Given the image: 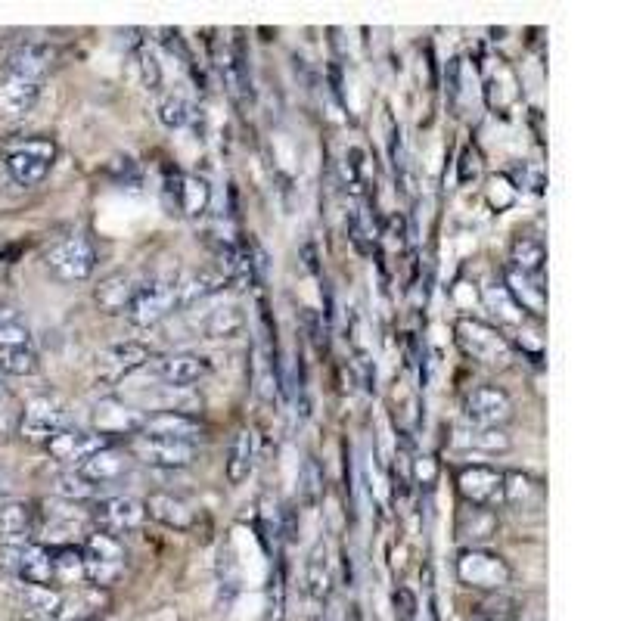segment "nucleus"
Returning a JSON list of instances; mask_svg holds the SVG:
<instances>
[{
    "label": "nucleus",
    "mask_w": 621,
    "mask_h": 621,
    "mask_svg": "<svg viewBox=\"0 0 621 621\" xmlns=\"http://www.w3.org/2000/svg\"><path fill=\"white\" fill-rule=\"evenodd\" d=\"M0 401H4V386H0Z\"/></svg>",
    "instance_id": "48"
},
{
    "label": "nucleus",
    "mask_w": 621,
    "mask_h": 621,
    "mask_svg": "<svg viewBox=\"0 0 621 621\" xmlns=\"http://www.w3.org/2000/svg\"><path fill=\"white\" fill-rule=\"evenodd\" d=\"M454 342L469 361H479L485 367H504L513 354L504 333L476 317H460L454 323Z\"/></svg>",
    "instance_id": "2"
},
{
    "label": "nucleus",
    "mask_w": 621,
    "mask_h": 621,
    "mask_svg": "<svg viewBox=\"0 0 621 621\" xmlns=\"http://www.w3.org/2000/svg\"><path fill=\"white\" fill-rule=\"evenodd\" d=\"M53 581L75 584L84 581V553L75 544H63L53 550Z\"/></svg>",
    "instance_id": "37"
},
{
    "label": "nucleus",
    "mask_w": 621,
    "mask_h": 621,
    "mask_svg": "<svg viewBox=\"0 0 621 621\" xmlns=\"http://www.w3.org/2000/svg\"><path fill=\"white\" fill-rule=\"evenodd\" d=\"M56 494L69 500V504H81V500H97L100 488L94 482H87L78 469H66L63 476L56 479Z\"/></svg>",
    "instance_id": "38"
},
{
    "label": "nucleus",
    "mask_w": 621,
    "mask_h": 621,
    "mask_svg": "<svg viewBox=\"0 0 621 621\" xmlns=\"http://www.w3.org/2000/svg\"><path fill=\"white\" fill-rule=\"evenodd\" d=\"M504 289L513 295V302L522 308V314H535L544 317L547 311V286L541 277H528L516 268H504Z\"/></svg>",
    "instance_id": "23"
},
{
    "label": "nucleus",
    "mask_w": 621,
    "mask_h": 621,
    "mask_svg": "<svg viewBox=\"0 0 621 621\" xmlns=\"http://www.w3.org/2000/svg\"><path fill=\"white\" fill-rule=\"evenodd\" d=\"M302 494H305V504H314V500H317V469H314V463L305 466V488H302Z\"/></svg>",
    "instance_id": "45"
},
{
    "label": "nucleus",
    "mask_w": 621,
    "mask_h": 621,
    "mask_svg": "<svg viewBox=\"0 0 621 621\" xmlns=\"http://www.w3.org/2000/svg\"><path fill=\"white\" fill-rule=\"evenodd\" d=\"M53 63V50L47 44H22L10 53L7 59V72L4 75H19V78H32V81H44L47 69Z\"/></svg>",
    "instance_id": "28"
},
{
    "label": "nucleus",
    "mask_w": 621,
    "mask_h": 621,
    "mask_svg": "<svg viewBox=\"0 0 621 621\" xmlns=\"http://www.w3.org/2000/svg\"><path fill=\"white\" fill-rule=\"evenodd\" d=\"M156 118H159V125L168 128V131H181L193 122V103L184 97V94H165L159 103H156Z\"/></svg>",
    "instance_id": "36"
},
{
    "label": "nucleus",
    "mask_w": 621,
    "mask_h": 621,
    "mask_svg": "<svg viewBox=\"0 0 621 621\" xmlns=\"http://www.w3.org/2000/svg\"><path fill=\"white\" fill-rule=\"evenodd\" d=\"M305 587H308V597L314 603H327L330 600V590H333V559H330V547L323 538L314 541L311 553H308V563H305Z\"/></svg>",
    "instance_id": "25"
},
{
    "label": "nucleus",
    "mask_w": 621,
    "mask_h": 621,
    "mask_svg": "<svg viewBox=\"0 0 621 621\" xmlns=\"http://www.w3.org/2000/svg\"><path fill=\"white\" fill-rule=\"evenodd\" d=\"M140 435H153V438H171V441H193L202 435V423L190 413H177V410H162V413H146Z\"/></svg>",
    "instance_id": "20"
},
{
    "label": "nucleus",
    "mask_w": 621,
    "mask_h": 621,
    "mask_svg": "<svg viewBox=\"0 0 621 621\" xmlns=\"http://www.w3.org/2000/svg\"><path fill=\"white\" fill-rule=\"evenodd\" d=\"M479 174H482V159L479 153L472 150V146H466V150L460 153V162H457V177H460V184H472V181H479Z\"/></svg>",
    "instance_id": "44"
},
{
    "label": "nucleus",
    "mask_w": 621,
    "mask_h": 621,
    "mask_svg": "<svg viewBox=\"0 0 621 621\" xmlns=\"http://www.w3.org/2000/svg\"><path fill=\"white\" fill-rule=\"evenodd\" d=\"M482 302H485V308H488L500 323H510V327H519V323L525 320L522 308L513 302V295L504 289V283H488V286L482 289Z\"/></svg>",
    "instance_id": "35"
},
{
    "label": "nucleus",
    "mask_w": 621,
    "mask_h": 621,
    "mask_svg": "<svg viewBox=\"0 0 621 621\" xmlns=\"http://www.w3.org/2000/svg\"><path fill=\"white\" fill-rule=\"evenodd\" d=\"M0 370L10 376H32L38 370V348L32 330L10 308L0 311Z\"/></svg>",
    "instance_id": "3"
},
{
    "label": "nucleus",
    "mask_w": 621,
    "mask_h": 621,
    "mask_svg": "<svg viewBox=\"0 0 621 621\" xmlns=\"http://www.w3.org/2000/svg\"><path fill=\"white\" fill-rule=\"evenodd\" d=\"M53 156L56 150L50 140H28V143H16L7 153L4 168L19 187H38L47 181V174L53 168Z\"/></svg>",
    "instance_id": "7"
},
{
    "label": "nucleus",
    "mask_w": 621,
    "mask_h": 621,
    "mask_svg": "<svg viewBox=\"0 0 621 621\" xmlns=\"http://www.w3.org/2000/svg\"><path fill=\"white\" fill-rule=\"evenodd\" d=\"M177 286H181V277L177 274H153L150 280H143L134 286V295L128 302V320L134 327L146 330L156 327V323L168 320L177 308Z\"/></svg>",
    "instance_id": "1"
},
{
    "label": "nucleus",
    "mask_w": 621,
    "mask_h": 621,
    "mask_svg": "<svg viewBox=\"0 0 621 621\" xmlns=\"http://www.w3.org/2000/svg\"><path fill=\"white\" fill-rule=\"evenodd\" d=\"M47 271L59 283H84V280H91L94 271H97V249H94V243L87 240V236H81V233L59 240L47 252Z\"/></svg>",
    "instance_id": "4"
},
{
    "label": "nucleus",
    "mask_w": 621,
    "mask_h": 621,
    "mask_svg": "<svg viewBox=\"0 0 621 621\" xmlns=\"http://www.w3.org/2000/svg\"><path fill=\"white\" fill-rule=\"evenodd\" d=\"M41 84L32 78H19V75H4L0 78V115L19 118L25 112H32L35 103L41 100Z\"/></svg>",
    "instance_id": "24"
},
{
    "label": "nucleus",
    "mask_w": 621,
    "mask_h": 621,
    "mask_svg": "<svg viewBox=\"0 0 621 621\" xmlns=\"http://www.w3.org/2000/svg\"><path fill=\"white\" fill-rule=\"evenodd\" d=\"M510 268L528 274V277H541L544 280V268H547V249L538 236H516L513 240V252H510Z\"/></svg>",
    "instance_id": "32"
},
{
    "label": "nucleus",
    "mask_w": 621,
    "mask_h": 621,
    "mask_svg": "<svg viewBox=\"0 0 621 621\" xmlns=\"http://www.w3.org/2000/svg\"><path fill=\"white\" fill-rule=\"evenodd\" d=\"M146 516L156 519L159 525L165 528H174V531H190L193 528V507L187 500L174 497V494H150V500L143 504Z\"/></svg>",
    "instance_id": "27"
},
{
    "label": "nucleus",
    "mask_w": 621,
    "mask_h": 621,
    "mask_svg": "<svg viewBox=\"0 0 621 621\" xmlns=\"http://www.w3.org/2000/svg\"><path fill=\"white\" fill-rule=\"evenodd\" d=\"M134 280L131 277H125V274H112V277H106L100 286H97V292H94V299H97V305L103 308V311H109V314H118V311H128V302H131V295H134Z\"/></svg>",
    "instance_id": "34"
},
{
    "label": "nucleus",
    "mask_w": 621,
    "mask_h": 621,
    "mask_svg": "<svg viewBox=\"0 0 621 621\" xmlns=\"http://www.w3.org/2000/svg\"><path fill=\"white\" fill-rule=\"evenodd\" d=\"M392 606H395V621H420V603L413 597V590L398 587L392 594Z\"/></svg>",
    "instance_id": "43"
},
{
    "label": "nucleus",
    "mask_w": 621,
    "mask_h": 621,
    "mask_svg": "<svg viewBox=\"0 0 621 621\" xmlns=\"http://www.w3.org/2000/svg\"><path fill=\"white\" fill-rule=\"evenodd\" d=\"M100 370L106 379H128L134 370L150 364V348L140 342H115L100 351Z\"/></svg>",
    "instance_id": "21"
},
{
    "label": "nucleus",
    "mask_w": 621,
    "mask_h": 621,
    "mask_svg": "<svg viewBox=\"0 0 621 621\" xmlns=\"http://www.w3.org/2000/svg\"><path fill=\"white\" fill-rule=\"evenodd\" d=\"M44 448L50 451L53 460L72 463V469H75L78 463H84L91 454L109 448V438H103L97 432H81V429H59Z\"/></svg>",
    "instance_id": "16"
},
{
    "label": "nucleus",
    "mask_w": 621,
    "mask_h": 621,
    "mask_svg": "<svg viewBox=\"0 0 621 621\" xmlns=\"http://www.w3.org/2000/svg\"><path fill=\"white\" fill-rule=\"evenodd\" d=\"M165 199L171 209H177L181 215L187 218H202L205 212H209L212 205V187L202 181V177L196 174H184V171H171L165 168V187H162Z\"/></svg>",
    "instance_id": "11"
},
{
    "label": "nucleus",
    "mask_w": 621,
    "mask_h": 621,
    "mask_svg": "<svg viewBox=\"0 0 621 621\" xmlns=\"http://www.w3.org/2000/svg\"><path fill=\"white\" fill-rule=\"evenodd\" d=\"M7 494H10V482H7L4 476H0V500H4Z\"/></svg>",
    "instance_id": "46"
},
{
    "label": "nucleus",
    "mask_w": 621,
    "mask_h": 621,
    "mask_svg": "<svg viewBox=\"0 0 621 621\" xmlns=\"http://www.w3.org/2000/svg\"><path fill=\"white\" fill-rule=\"evenodd\" d=\"M510 181L516 190H531V193H544V171L538 165H531V162H522L516 165L510 174Z\"/></svg>",
    "instance_id": "41"
},
{
    "label": "nucleus",
    "mask_w": 621,
    "mask_h": 621,
    "mask_svg": "<svg viewBox=\"0 0 621 621\" xmlns=\"http://www.w3.org/2000/svg\"><path fill=\"white\" fill-rule=\"evenodd\" d=\"M38 538V513L32 504H4L0 507V544L16 550Z\"/></svg>",
    "instance_id": "18"
},
{
    "label": "nucleus",
    "mask_w": 621,
    "mask_h": 621,
    "mask_svg": "<svg viewBox=\"0 0 621 621\" xmlns=\"http://www.w3.org/2000/svg\"><path fill=\"white\" fill-rule=\"evenodd\" d=\"M457 578L472 590H500L513 581V569L500 553L485 547H466L457 556Z\"/></svg>",
    "instance_id": "5"
},
{
    "label": "nucleus",
    "mask_w": 621,
    "mask_h": 621,
    "mask_svg": "<svg viewBox=\"0 0 621 621\" xmlns=\"http://www.w3.org/2000/svg\"><path fill=\"white\" fill-rule=\"evenodd\" d=\"M466 445L482 448V451H507L510 438L500 429H472V432H466Z\"/></svg>",
    "instance_id": "42"
},
{
    "label": "nucleus",
    "mask_w": 621,
    "mask_h": 621,
    "mask_svg": "<svg viewBox=\"0 0 621 621\" xmlns=\"http://www.w3.org/2000/svg\"><path fill=\"white\" fill-rule=\"evenodd\" d=\"M143 373H150V379L162 382L165 389H190L193 382L212 373V361L196 351H174L153 361V367L143 364Z\"/></svg>",
    "instance_id": "8"
},
{
    "label": "nucleus",
    "mask_w": 621,
    "mask_h": 621,
    "mask_svg": "<svg viewBox=\"0 0 621 621\" xmlns=\"http://www.w3.org/2000/svg\"><path fill=\"white\" fill-rule=\"evenodd\" d=\"M13 572L22 584H41L50 587L53 584V547L47 544H25L13 550Z\"/></svg>",
    "instance_id": "19"
},
{
    "label": "nucleus",
    "mask_w": 621,
    "mask_h": 621,
    "mask_svg": "<svg viewBox=\"0 0 621 621\" xmlns=\"http://www.w3.org/2000/svg\"><path fill=\"white\" fill-rule=\"evenodd\" d=\"M255 463H258V435L252 429H240L230 445V454H227V482L230 485H243L249 482V476L255 472Z\"/></svg>",
    "instance_id": "26"
},
{
    "label": "nucleus",
    "mask_w": 621,
    "mask_h": 621,
    "mask_svg": "<svg viewBox=\"0 0 621 621\" xmlns=\"http://www.w3.org/2000/svg\"><path fill=\"white\" fill-rule=\"evenodd\" d=\"M81 553H84V578L97 587L118 581V575L125 572V547L109 531H97V535L87 538Z\"/></svg>",
    "instance_id": "6"
},
{
    "label": "nucleus",
    "mask_w": 621,
    "mask_h": 621,
    "mask_svg": "<svg viewBox=\"0 0 621 621\" xmlns=\"http://www.w3.org/2000/svg\"><path fill=\"white\" fill-rule=\"evenodd\" d=\"M218 69L224 75V84L227 91L236 97V100H246L252 97V78H249V59H246V50H243V41L240 38H230L224 41V53L218 59Z\"/></svg>",
    "instance_id": "22"
},
{
    "label": "nucleus",
    "mask_w": 621,
    "mask_h": 621,
    "mask_svg": "<svg viewBox=\"0 0 621 621\" xmlns=\"http://www.w3.org/2000/svg\"><path fill=\"white\" fill-rule=\"evenodd\" d=\"M485 621H491V618H485Z\"/></svg>",
    "instance_id": "49"
},
{
    "label": "nucleus",
    "mask_w": 621,
    "mask_h": 621,
    "mask_svg": "<svg viewBox=\"0 0 621 621\" xmlns=\"http://www.w3.org/2000/svg\"><path fill=\"white\" fill-rule=\"evenodd\" d=\"M143 420H146V413L140 407H134L128 398H103V401L94 404V413H91L94 432L103 435V438L140 435Z\"/></svg>",
    "instance_id": "13"
},
{
    "label": "nucleus",
    "mask_w": 621,
    "mask_h": 621,
    "mask_svg": "<svg viewBox=\"0 0 621 621\" xmlns=\"http://www.w3.org/2000/svg\"><path fill=\"white\" fill-rule=\"evenodd\" d=\"M19 600H22V606H25L28 612L38 615V618H44V621L59 618V612H63V594H59V590H53V587L22 584Z\"/></svg>",
    "instance_id": "33"
},
{
    "label": "nucleus",
    "mask_w": 621,
    "mask_h": 621,
    "mask_svg": "<svg viewBox=\"0 0 621 621\" xmlns=\"http://www.w3.org/2000/svg\"><path fill=\"white\" fill-rule=\"evenodd\" d=\"M457 538L460 541H472V544H482L488 538L497 535V516L485 507H463L457 513Z\"/></svg>",
    "instance_id": "31"
},
{
    "label": "nucleus",
    "mask_w": 621,
    "mask_h": 621,
    "mask_svg": "<svg viewBox=\"0 0 621 621\" xmlns=\"http://www.w3.org/2000/svg\"><path fill=\"white\" fill-rule=\"evenodd\" d=\"M59 429H66V407L56 398H32L25 404L22 423H19L22 438L47 445Z\"/></svg>",
    "instance_id": "14"
},
{
    "label": "nucleus",
    "mask_w": 621,
    "mask_h": 621,
    "mask_svg": "<svg viewBox=\"0 0 621 621\" xmlns=\"http://www.w3.org/2000/svg\"><path fill=\"white\" fill-rule=\"evenodd\" d=\"M199 330H202L205 339H236L246 330V311L240 305H233V302L218 305L202 317Z\"/></svg>",
    "instance_id": "30"
},
{
    "label": "nucleus",
    "mask_w": 621,
    "mask_h": 621,
    "mask_svg": "<svg viewBox=\"0 0 621 621\" xmlns=\"http://www.w3.org/2000/svg\"><path fill=\"white\" fill-rule=\"evenodd\" d=\"M94 519L106 531H128V528H137L146 519V510H143V500L128 497V494L97 497L94 500Z\"/></svg>",
    "instance_id": "17"
},
{
    "label": "nucleus",
    "mask_w": 621,
    "mask_h": 621,
    "mask_svg": "<svg viewBox=\"0 0 621 621\" xmlns=\"http://www.w3.org/2000/svg\"><path fill=\"white\" fill-rule=\"evenodd\" d=\"M66 621H97L94 615H75V618H66Z\"/></svg>",
    "instance_id": "47"
},
{
    "label": "nucleus",
    "mask_w": 621,
    "mask_h": 621,
    "mask_svg": "<svg viewBox=\"0 0 621 621\" xmlns=\"http://www.w3.org/2000/svg\"><path fill=\"white\" fill-rule=\"evenodd\" d=\"M137 66H140V81H143V87L150 94H156V91H162V81H165V72H162V63H159V56H156V50L153 47H140L137 50Z\"/></svg>",
    "instance_id": "39"
},
{
    "label": "nucleus",
    "mask_w": 621,
    "mask_h": 621,
    "mask_svg": "<svg viewBox=\"0 0 621 621\" xmlns=\"http://www.w3.org/2000/svg\"><path fill=\"white\" fill-rule=\"evenodd\" d=\"M81 476L87 479V482H94L97 488H103V485H109V482H115V479H122L125 476V469H128V457L122 454V451H115L112 445L109 448H103V451H97V454H91L84 463H78L75 466Z\"/></svg>",
    "instance_id": "29"
},
{
    "label": "nucleus",
    "mask_w": 621,
    "mask_h": 621,
    "mask_svg": "<svg viewBox=\"0 0 621 621\" xmlns=\"http://www.w3.org/2000/svg\"><path fill=\"white\" fill-rule=\"evenodd\" d=\"M131 454L156 469H187L196 463V445H190V441H171L153 435H134Z\"/></svg>",
    "instance_id": "12"
},
{
    "label": "nucleus",
    "mask_w": 621,
    "mask_h": 621,
    "mask_svg": "<svg viewBox=\"0 0 621 621\" xmlns=\"http://www.w3.org/2000/svg\"><path fill=\"white\" fill-rule=\"evenodd\" d=\"M516 196H519V190L513 187V181L507 174H494L488 181V187H485V199H488V205L494 212H507L510 205L516 202Z\"/></svg>",
    "instance_id": "40"
},
{
    "label": "nucleus",
    "mask_w": 621,
    "mask_h": 621,
    "mask_svg": "<svg viewBox=\"0 0 621 621\" xmlns=\"http://www.w3.org/2000/svg\"><path fill=\"white\" fill-rule=\"evenodd\" d=\"M457 491L463 504L469 507H497L504 500V469H494L485 463H469L457 472Z\"/></svg>",
    "instance_id": "10"
},
{
    "label": "nucleus",
    "mask_w": 621,
    "mask_h": 621,
    "mask_svg": "<svg viewBox=\"0 0 621 621\" xmlns=\"http://www.w3.org/2000/svg\"><path fill=\"white\" fill-rule=\"evenodd\" d=\"M463 417L476 429H500L513 417V398L500 386H476L463 398Z\"/></svg>",
    "instance_id": "9"
},
{
    "label": "nucleus",
    "mask_w": 621,
    "mask_h": 621,
    "mask_svg": "<svg viewBox=\"0 0 621 621\" xmlns=\"http://www.w3.org/2000/svg\"><path fill=\"white\" fill-rule=\"evenodd\" d=\"M500 504L516 516H538L547 504V488L535 476H528V472L510 469L504 472V500Z\"/></svg>",
    "instance_id": "15"
}]
</instances>
